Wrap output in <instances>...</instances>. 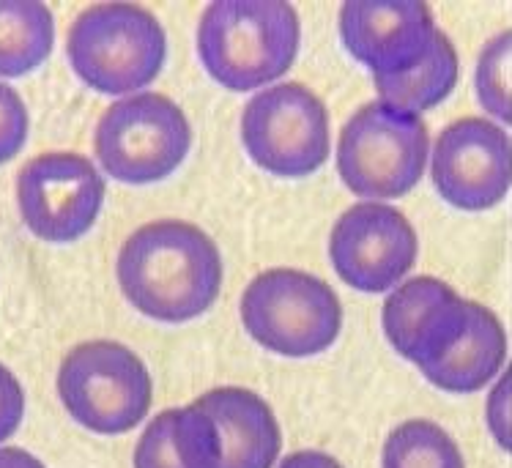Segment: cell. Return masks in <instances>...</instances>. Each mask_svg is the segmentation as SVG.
<instances>
[{"mask_svg":"<svg viewBox=\"0 0 512 468\" xmlns=\"http://www.w3.org/2000/svg\"><path fill=\"white\" fill-rule=\"evenodd\" d=\"M115 277L135 310L154 321L184 323L217 302L222 255L209 233L187 219H154L121 244Z\"/></svg>","mask_w":512,"mask_h":468,"instance_id":"cell-1","label":"cell"},{"mask_svg":"<svg viewBox=\"0 0 512 468\" xmlns=\"http://www.w3.org/2000/svg\"><path fill=\"white\" fill-rule=\"evenodd\" d=\"M302 22L288 0H214L198 22V55L230 91L283 77L299 55Z\"/></svg>","mask_w":512,"mask_h":468,"instance_id":"cell-2","label":"cell"},{"mask_svg":"<svg viewBox=\"0 0 512 468\" xmlns=\"http://www.w3.org/2000/svg\"><path fill=\"white\" fill-rule=\"evenodd\" d=\"M74 74L99 94H140L168 61L162 22L137 3L107 0L80 11L66 33Z\"/></svg>","mask_w":512,"mask_h":468,"instance_id":"cell-3","label":"cell"},{"mask_svg":"<svg viewBox=\"0 0 512 468\" xmlns=\"http://www.w3.org/2000/svg\"><path fill=\"white\" fill-rule=\"evenodd\" d=\"M430 159V135L422 115L384 102H367L345 121L337 143V173L354 195L400 198L417 187Z\"/></svg>","mask_w":512,"mask_h":468,"instance_id":"cell-4","label":"cell"},{"mask_svg":"<svg viewBox=\"0 0 512 468\" xmlns=\"http://www.w3.org/2000/svg\"><path fill=\"white\" fill-rule=\"evenodd\" d=\"M63 408L102 436L135 430L151 408V375L143 359L115 340L74 345L58 367Z\"/></svg>","mask_w":512,"mask_h":468,"instance_id":"cell-5","label":"cell"},{"mask_svg":"<svg viewBox=\"0 0 512 468\" xmlns=\"http://www.w3.org/2000/svg\"><path fill=\"white\" fill-rule=\"evenodd\" d=\"M241 321L255 343L280 356H315L343 329L337 293L299 269L258 274L241 296Z\"/></svg>","mask_w":512,"mask_h":468,"instance_id":"cell-6","label":"cell"},{"mask_svg":"<svg viewBox=\"0 0 512 468\" xmlns=\"http://www.w3.org/2000/svg\"><path fill=\"white\" fill-rule=\"evenodd\" d=\"M192 146V126L173 99L157 91L124 96L96 121L94 154L107 176L151 184L170 176Z\"/></svg>","mask_w":512,"mask_h":468,"instance_id":"cell-7","label":"cell"},{"mask_svg":"<svg viewBox=\"0 0 512 468\" xmlns=\"http://www.w3.org/2000/svg\"><path fill=\"white\" fill-rule=\"evenodd\" d=\"M241 140L274 176H310L329 156V113L307 85L274 83L244 104Z\"/></svg>","mask_w":512,"mask_h":468,"instance_id":"cell-8","label":"cell"},{"mask_svg":"<svg viewBox=\"0 0 512 468\" xmlns=\"http://www.w3.org/2000/svg\"><path fill=\"white\" fill-rule=\"evenodd\" d=\"M105 203V176L83 154L47 151L17 173V206L33 236L53 244L80 239L94 228Z\"/></svg>","mask_w":512,"mask_h":468,"instance_id":"cell-9","label":"cell"},{"mask_svg":"<svg viewBox=\"0 0 512 468\" xmlns=\"http://www.w3.org/2000/svg\"><path fill=\"white\" fill-rule=\"evenodd\" d=\"M419 252L417 230L389 203L362 200L337 219L329 236V258L337 277L356 291H395Z\"/></svg>","mask_w":512,"mask_h":468,"instance_id":"cell-10","label":"cell"},{"mask_svg":"<svg viewBox=\"0 0 512 468\" xmlns=\"http://www.w3.org/2000/svg\"><path fill=\"white\" fill-rule=\"evenodd\" d=\"M433 187L450 206L485 211L512 189V137L488 118H458L430 151Z\"/></svg>","mask_w":512,"mask_h":468,"instance_id":"cell-11","label":"cell"},{"mask_svg":"<svg viewBox=\"0 0 512 468\" xmlns=\"http://www.w3.org/2000/svg\"><path fill=\"white\" fill-rule=\"evenodd\" d=\"M340 39L373 77L414 69L436 42V20L422 0H348L337 14Z\"/></svg>","mask_w":512,"mask_h":468,"instance_id":"cell-12","label":"cell"},{"mask_svg":"<svg viewBox=\"0 0 512 468\" xmlns=\"http://www.w3.org/2000/svg\"><path fill=\"white\" fill-rule=\"evenodd\" d=\"M471 302L436 277H414L389 293L381 326L389 345L419 370L439 362L466 334Z\"/></svg>","mask_w":512,"mask_h":468,"instance_id":"cell-13","label":"cell"},{"mask_svg":"<svg viewBox=\"0 0 512 468\" xmlns=\"http://www.w3.org/2000/svg\"><path fill=\"white\" fill-rule=\"evenodd\" d=\"M222 438V468H274L283 433L272 406L241 386H220L195 400Z\"/></svg>","mask_w":512,"mask_h":468,"instance_id":"cell-14","label":"cell"},{"mask_svg":"<svg viewBox=\"0 0 512 468\" xmlns=\"http://www.w3.org/2000/svg\"><path fill=\"white\" fill-rule=\"evenodd\" d=\"M135 468H222V438L200 406L157 414L135 447Z\"/></svg>","mask_w":512,"mask_h":468,"instance_id":"cell-15","label":"cell"},{"mask_svg":"<svg viewBox=\"0 0 512 468\" xmlns=\"http://www.w3.org/2000/svg\"><path fill=\"white\" fill-rule=\"evenodd\" d=\"M507 359L504 323L482 304L471 302V321L466 334L452 345L439 362L428 364L422 375L450 395H471L488 386Z\"/></svg>","mask_w":512,"mask_h":468,"instance_id":"cell-16","label":"cell"},{"mask_svg":"<svg viewBox=\"0 0 512 468\" xmlns=\"http://www.w3.org/2000/svg\"><path fill=\"white\" fill-rule=\"evenodd\" d=\"M458 72L460 63L455 44L447 33L439 31L430 52L414 69L392 77H373V85H376L378 102L398 107L403 113L422 115L452 94L458 83Z\"/></svg>","mask_w":512,"mask_h":468,"instance_id":"cell-17","label":"cell"},{"mask_svg":"<svg viewBox=\"0 0 512 468\" xmlns=\"http://www.w3.org/2000/svg\"><path fill=\"white\" fill-rule=\"evenodd\" d=\"M55 44V17L42 0H0V77L42 66Z\"/></svg>","mask_w":512,"mask_h":468,"instance_id":"cell-18","label":"cell"},{"mask_svg":"<svg viewBox=\"0 0 512 468\" xmlns=\"http://www.w3.org/2000/svg\"><path fill=\"white\" fill-rule=\"evenodd\" d=\"M381 468H466L455 438L430 419H408L384 441Z\"/></svg>","mask_w":512,"mask_h":468,"instance_id":"cell-19","label":"cell"},{"mask_svg":"<svg viewBox=\"0 0 512 468\" xmlns=\"http://www.w3.org/2000/svg\"><path fill=\"white\" fill-rule=\"evenodd\" d=\"M474 91L485 113L512 126V28L496 33L480 50Z\"/></svg>","mask_w":512,"mask_h":468,"instance_id":"cell-20","label":"cell"},{"mask_svg":"<svg viewBox=\"0 0 512 468\" xmlns=\"http://www.w3.org/2000/svg\"><path fill=\"white\" fill-rule=\"evenodd\" d=\"M31 115L22 96L11 85L0 83V165L17 156L28 140Z\"/></svg>","mask_w":512,"mask_h":468,"instance_id":"cell-21","label":"cell"},{"mask_svg":"<svg viewBox=\"0 0 512 468\" xmlns=\"http://www.w3.org/2000/svg\"><path fill=\"white\" fill-rule=\"evenodd\" d=\"M485 419L496 444L512 455V364L493 384L488 403H485Z\"/></svg>","mask_w":512,"mask_h":468,"instance_id":"cell-22","label":"cell"},{"mask_svg":"<svg viewBox=\"0 0 512 468\" xmlns=\"http://www.w3.org/2000/svg\"><path fill=\"white\" fill-rule=\"evenodd\" d=\"M25 416V392L17 375L0 362V441H6L17 433Z\"/></svg>","mask_w":512,"mask_h":468,"instance_id":"cell-23","label":"cell"},{"mask_svg":"<svg viewBox=\"0 0 512 468\" xmlns=\"http://www.w3.org/2000/svg\"><path fill=\"white\" fill-rule=\"evenodd\" d=\"M277 468H343V463L318 449H302V452H293L280 460Z\"/></svg>","mask_w":512,"mask_h":468,"instance_id":"cell-24","label":"cell"},{"mask_svg":"<svg viewBox=\"0 0 512 468\" xmlns=\"http://www.w3.org/2000/svg\"><path fill=\"white\" fill-rule=\"evenodd\" d=\"M0 468H47L28 449L0 447Z\"/></svg>","mask_w":512,"mask_h":468,"instance_id":"cell-25","label":"cell"}]
</instances>
